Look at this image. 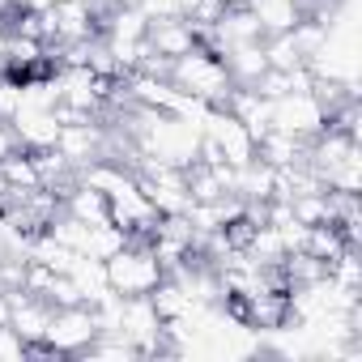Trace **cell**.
Listing matches in <instances>:
<instances>
[{
	"label": "cell",
	"mask_w": 362,
	"mask_h": 362,
	"mask_svg": "<svg viewBox=\"0 0 362 362\" xmlns=\"http://www.w3.org/2000/svg\"><path fill=\"white\" fill-rule=\"evenodd\" d=\"M136 9L149 22H158V18H184V13H179V0H136Z\"/></svg>",
	"instance_id": "obj_16"
},
{
	"label": "cell",
	"mask_w": 362,
	"mask_h": 362,
	"mask_svg": "<svg viewBox=\"0 0 362 362\" xmlns=\"http://www.w3.org/2000/svg\"><path fill=\"white\" fill-rule=\"evenodd\" d=\"M22 111V77L0 73V119H13Z\"/></svg>",
	"instance_id": "obj_14"
},
{
	"label": "cell",
	"mask_w": 362,
	"mask_h": 362,
	"mask_svg": "<svg viewBox=\"0 0 362 362\" xmlns=\"http://www.w3.org/2000/svg\"><path fill=\"white\" fill-rule=\"evenodd\" d=\"M9 124H13L22 149H30V153L56 149V136H60V115H56V107H22Z\"/></svg>",
	"instance_id": "obj_7"
},
{
	"label": "cell",
	"mask_w": 362,
	"mask_h": 362,
	"mask_svg": "<svg viewBox=\"0 0 362 362\" xmlns=\"http://www.w3.org/2000/svg\"><path fill=\"white\" fill-rule=\"evenodd\" d=\"M22 145H18V132H13V124L9 119H0V162H5L9 153H18Z\"/></svg>",
	"instance_id": "obj_17"
},
{
	"label": "cell",
	"mask_w": 362,
	"mask_h": 362,
	"mask_svg": "<svg viewBox=\"0 0 362 362\" xmlns=\"http://www.w3.org/2000/svg\"><path fill=\"white\" fill-rule=\"evenodd\" d=\"M197 5H201V0H179V13L192 18V13H197Z\"/></svg>",
	"instance_id": "obj_19"
},
{
	"label": "cell",
	"mask_w": 362,
	"mask_h": 362,
	"mask_svg": "<svg viewBox=\"0 0 362 362\" xmlns=\"http://www.w3.org/2000/svg\"><path fill=\"white\" fill-rule=\"evenodd\" d=\"M145 43H149V56H153V60L170 64V60H179V56H188L201 39H197V26H192L188 18H158V22H149Z\"/></svg>",
	"instance_id": "obj_6"
},
{
	"label": "cell",
	"mask_w": 362,
	"mask_h": 362,
	"mask_svg": "<svg viewBox=\"0 0 362 362\" xmlns=\"http://www.w3.org/2000/svg\"><path fill=\"white\" fill-rule=\"evenodd\" d=\"M273 128L298 136V141H311L328 128V107L315 90H290V94H277L273 98Z\"/></svg>",
	"instance_id": "obj_3"
},
{
	"label": "cell",
	"mask_w": 362,
	"mask_h": 362,
	"mask_svg": "<svg viewBox=\"0 0 362 362\" xmlns=\"http://www.w3.org/2000/svg\"><path fill=\"white\" fill-rule=\"evenodd\" d=\"M94 337H98L94 307L73 303V307H56V311H52L43 349H47V354H86V345H90Z\"/></svg>",
	"instance_id": "obj_4"
},
{
	"label": "cell",
	"mask_w": 362,
	"mask_h": 362,
	"mask_svg": "<svg viewBox=\"0 0 362 362\" xmlns=\"http://www.w3.org/2000/svg\"><path fill=\"white\" fill-rule=\"evenodd\" d=\"M124 243H128V235H124L115 222H94V226H90V239H86V252H81V256H98V260H107V256H115Z\"/></svg>",
	"instance_id": "obj_13"
},
{
	"label": "cell",
	"mask_w": 362,
	"mask_h": 362,
	"mask_svg": "<svg viewBox=\"0 0 362 362\" xmlns=\"http://www.w3.org/2000/svg\"><path fill=\"white\" fill-rule=\"evenodd\" d=\"M69 277H73V286H77V294H81V303H86V307H98L103 298H111L107 264H103L98 256H77V260H73V269H69Z\"/></svg>",
	"instance_id": "obj_9"
},
{
	"label": "cell",
	"mask_w": 362,
	"mask_h": 362,
	"mask_svg": "<svg viewBox=\"0 0 362 362\" xmlns=\"http://www.w3.org/2000/svg\"><path fill=\"white\" fill-rule=\"evenodd\" d=\"M73 5H90V9H98V13H103V9L111 5V0H73Z\"/></svg>",
	"instance_id": "obj_20"
},
{
	"label": "cell",
	"mask_w": 362,
	"mask_h": 362,
	"mask_svg": "<svg viewBox=\"0 0 362 362\" xmlns=\"http://www.w3.org/2000/svg\"><path fill=\"white\" fill-rule=\"evenodd\" d=\"M0 73H9V26L0 22Z\"/></svg>",
	"instance_id": "obj_18"
},
{
	"label": "cell",
	"mask_w": 362,
	"mask_h": 362,
	"mask_svg": "<svg viewBox=\"0 0 362 362\" xmlns=\"http://www.w3.org/2000/svg\"><path fill=\"white\" fill-rule=\"evenodd\" d=\"M222 64L230 73L235 86H256V77L269 69V56H264V39H247V43H226L222 52Z\"/></svg>",
	"instance_id": "obj_8"
},
{
	"label": "cell",
	"mask_w": 362,
	"mask_h": 362,
	"mask_svg": "<svg viewBox=\"0 0 362 362\" xmlns=\"http://www.w3.org/2000/svg\"><path fill=\"white\" fill-rule=\"evenodd\" d=\"M166 81H170L179 94H188V98H197V103H205V107H226V98H230V90H235V81H230L222 56H218L214 47H205V43H197L188 56L170 60V64H166Z\"/></svg>",
	"instance_id": "obj_1"
},
{
	"label": "cell",
	"mask_w": 362,
	"mask_h": 362,
	"mask_svg": "<svg viewBox=\"0 0 362 362\" xmlns=\"http://www.w3.org/2000/svg\"><path fill=\"white\" fill-rule=\"evenodd\" d=\"M30 354V345L9 328V324H0V358H5V362H22Z\"/></svg>",
	"instance_id": "obj_15"
},
{
	"label": "cell",
	"mask_w": 362,
	"mask_h": 362,
	"mask_svg": "<svg viewBox=\"0 0 362 362\" xmlns=\"http://www.w3.org/2000/svg\"><path fill=\"white\" fill-rule=\"evenodd\" d=\"M107 264V281H111V294L119 298H136V294H153V286L166 277V269L158 264L149 239H128L115 256L103 260Z\"/></svg>",
	"instance_id": "obj_2"
},
{
	"label": "cell",
	"mask_w": 362,
	"mask_h": 362,
	"mask_svg": "<svg viewBox=\"0 0 362 362\" xmlns=\"http://www.w3.org/2000/svg\"><path fill=\"white\" fill-rule=\"evenodd\" d=\"M222 5H226V9H235V5H247V0H222Z\"/></svg>",
	"instance_id": "obj_21"
},
{
	"label": "cell",
	"mask_w": 362,
	"mask_h": 362,
	"mask_svg": "<svg viewBox=\"0 0 362 362\" xmlns=\"http://www.w3.org/2000/svg\"><path fill=\"white\" fill-rule=\"evenodd\" d=\"M256 158L260 162H269V166H298L303 158H307V141H298V136H290V132H281V128H269L260 141H256Z\"/></svg>",
	"instance_id": "obj_10"
},
{
	"label": "cell",
	"mask_w": 362,
	"mask_h": 362,
	"mask_svg": "<svg viewBox=\"0 0 362 362\" xmlns=\"http://www.w3.org/2000/svg\"><path fill=\"white\" fill-rule=\"evenodd\" d=\"M0 179H5V188H9L5 201L43 188V184H39V166H35V153H30V149H18V153H9L5 162H0Z\"/></svg>",
	"instance_id": "obj_12"
},
{
	"label": "cell",
	"mask_w": 362,
	"mask_h": 362,
	"mask_svg": "<svg viewBox=\"0 0 362 362\" xmlns=\"http://www.w3.org/2000/svg\"><path fill=\"white\" fill-rule=\"evenodd\" d=\"M111 5H136V0H111Z\"/></svg>",
	"instance_id": "obj_22"
},
{
	"label": "cell",
	"mask_w": 362,
	"mask_h": 362,
	"mask_svg": "<svg viewBox=\"0 0 362 362\" xmlns=\"http://www.w3.org/2000/svg\"><path fill=\"white\" fill-rule=\"evenodd\" d=\"M252 18L260 22V35H286L294 30V22L303 18V5L298 0H247Z\"/></svg>",
	"instance_id": "obj_11"
},
{
	"label": "cell",
	"mask_w": 362,
	"mask_h": 362,
	"mask_svg": "<svg viewBox=\"0 0 362 362\" xmlns=\"http://www.w3.org/2000/svg\"><path fill=\"white\" fill-rule=\"evenodd\" d=\"M52 303L43 298V294H30V290H9V328L35 349V345H43V337H47V324H52Z\"/></svg>",
	"instance_id": "obj_5"
}]
</instances>
